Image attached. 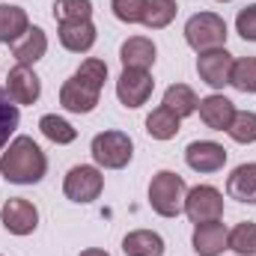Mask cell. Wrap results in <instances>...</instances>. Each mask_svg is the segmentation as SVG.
I'll return each instance as SVG.
<instances>
[{"label": "cell", "instance_id": "1", "mask_svg": "<svg viewBox=\"0 0 256 256\" xmlns=\"http://www.w3.org/2000/svg\"><path fill=\"white\" fill-rule=\"evenodd\" d=\"M104 80H108V63L98 57H86L80 68L60 86V104L68 114H92L102 98Z\"/></svg>", "mask_w": 256, "mask_h": 256}, {"label": "cell", "instance_id": "2", "mask_svg": "<svg viewBox=\"0 0 256 256\" xmlns=\"http://www.w3.org/2000/svg\"><path fill=\"white\" fill-rule=\"evenodd\" d=\"M0 173L12 185H36L48 173V158L33 137H15L0 155Z\"/></svg>", "mask_w": 256, "mask_h": 256}, {"label": "cell", "instance_id": "3", "mask_svg": "<svg viewBox=\"0 0 256 256\" xmlns=\"http://www.w3.org/2000/svg\"><path fill=\"white\" fill-rule=\"evenodd\" d=\"M185 196L188 185L179 173L173 170H158L149 182V206L161 218H179L185 212Z\"/></svg>", "mask_w": 256, "mask_h": 256}, {"label": "cell", "instance_id": "4", "mask_svg": "<svg viewBox=\"0 0 256 256\" xmlns=\"http://www.w3.org/2000/svg\"><path fill=\"white\" fill-rule=\"evenodd\" d=\"M185 42L196 54L224 48L226 45V21L214 12H196L185 24Z\"/></svg>", "mask_w": 256, "mask_h": 256}, {"label": "cell", "instance_id": "5", "mask_svg": "<svg viewBox=\"0 0 256 256\" xmlns=\"http://www.w3.org/2000/svg\"><path fill=\"white\" fill-rule=\"evenodd\" d=\"M90 152H92V161L104 170H122L128 167L131 155H134V143L126 131H102L92 137L90 143Z\"/></svg>", "mask_w": 256, "mask_h": 256}, {"label": "cell", "instance_id": "6", "mask_svg": "<svg viewBox=\"0 0 256 256\" xmlns=\"http://www.w3.org/2000/svg\"><path fill=\"white\" fill-rule=\"evenodd\" d=\"M102 191H104V176L98 167H90V164L72 167L63 179V194L72 202H92L102 196Z\"/></svg>", "mask_w": 256, "mask_h": 256}, {"label": "cell", "instance_id": "7", "mask_svg": "<svg viewBox=\"0 0 256 256\" xmlns=\"http://www.w3.org/2000/svg\"><path fill=\"white\" fill-rule=\"evenodd\" d=\"M185 214L194 226L224 218V194L212 185H196L185 196Z\"/></svg>", "mask_w": 256, "mask_h": 256}, {"label": "cell", "instance_id": "8", "mask_svg": "<svg viewBox=\"0 0 256 256\" xmlns=\"http://www.w3.org/2000/svg\"><path fill=\"white\" fill-rule=\"evenodd\" d=\"M152 90H155V80H152V74L146 68H122V74L116 80V98L131 110L146 104Z\"/></svg>", "mask_w": 256, "mask_h": 256}, {"label": "cell", "instance_id": "9", "mask_svg": "<svg viewBox=\"0 0 256 256\" xmlns=\"http://www.w3.org/2000/svg\"><path fill=\"white\" fill-rule=\"evenodd\" d=\"M0 220L12 236H30L39 226V208L24 196H9L0 208Z\"/></svg>", "mask_w": 256, "mask_h": 256}, {"label": "cell", "instance_id": "10", "mask_svg": "<svg viewBox=\"0 0 256 256\" xmlns=\"http://www.w3.org/2000/svg\"><path fill=\"white\" fill-rule=\"evenodd\" d=\"M232 54L226 48H214V51H202L196 57V74L202 84H208L212 90H220L230 84V72H232Z\"/></svg>", "mask_w": 256, "mask_h": 256}, {"label": "cell", "instance_id": "11", "mask_svg": "<svg viewBox=\"0 0 256 256\" xmlns=\"http://www.w3.org/2000/svg\"><path fill=\"white\" fill-rule=\"evenodd\" d=\"M185 161L194 173H218L226 164V149L214 140H194L185 149Z\"/></svg>", "mask_w": 256, "mask_h": 256}, {"label": "cell", "instance_id": "12", "mask_svg": "<svg viewBox=\"0 0 256 256\" xmlns=\"http://www.w3.org/2000/svg\"><path fill=\"white\" fill-rule=\"evenodd\" d=\"M6 92L15 104H36L42 96V80L30 66H15L6 74Z\"/></svg>", "mask_w": 256, "mask_h": 256}, {"label": "cell", "instance_id": "13", "mask_svg": "<svg viewBox=\"0 0 256 256\" xmlns=\"http://www.w3.org/2000/svg\"><path fill=\"white\" fill-rule=\"evenodd\" d=\"M226 238H230V230L220 224V220H208V224H196L194 226V254L196 256H220L226 248Z\"/></svg>", "mask_w": 256, "mask_h": 256}, {"label": "cell", "instance_id": "14", "mask_svg": "<svg viewBox=\"0 0 256 256\" xmlns=\"http://www.w3.org/2000/svg\"><path fill=\"white\" fill-rule=\"evenodd\" d=\"M200 120L206 122V126L212 128V131H226L230 122H232V116H236V108H232V102L226 98V96H206V98H200Z\"/></svg>", "mask_w": 256, "mask_h": 256}, {"label": "cell", "instance_id": "15", "mask_svg": "<svg viewBox=\"0 0 256 256\" xmlns=\"http://www.w3.org/2000/svg\"><path fill=\"white\" fill-rule=\"evenodd\" d=\"M60 42L72 54H86L96 45V24L86 21H63L60 24Z\"/></svg>", "mask_w": 256, "mask_h": 256}, {"label": "cell", "instance_id": "16", "mask_svg": "<svg viewBox=\"0 0 256 256\" xmlns=\"http://www.w3.org/2000/svg\"><path fill=\"white\" fill-rule=\"evenodd\" d=\"M48 51V36L42 27H30L15 45H12V57L18 60V66H33L39 63Z\"/></svg>", "mask_w": 256, "mask_h": 256}, {"label": "cell", "instance_id": "17", "mask_svg": "<svg viewBox=\"0 0 256 256\" xmlns=\"http://www.w3.org/2000/svg\"><path fill=\"white\" fill-rule=\"evenodd\" d=\"M155 45H152V39H146V36H131L122 42V48H120V60H122V68H146L149 72V66L155 63Z\"/></svg>", "mask_w": 256, "mask_h": 256}, {"label": "cell", "instance_id": "18", "mask_svg": "<svg viewBox=\"0 0 256 256\" xmlns=\"http://www.w3.org/2000/svg\"><path fill=\"white\" fill-rule=\"evenodd\" d=\"M27 30H30L27 12H24L21 6L0 3V42H3V45H15Z\"/></svg>", "mask_w": 256, "mask_h": 256}, {"label": "cell", "instance_id": "19", "mask_svg": "<svg viewBox=\"0 0 256 256\" xmlns=\"http://www.w3.org/2000/svg\"><path fill=\"white\" fill-rule=\"evenodd\" d=\"M226 194L238 202H256V164H238L226 179Z\"/></svg>", "mask_w": 256, "mask_h": 256}, {"label": "cell", "instance_id": "20", "mask_svg": "<svg viewBox=\"0 0 256 256\" xmlns=\"http://www.w3.org/2000/svg\"><path fill=\"white\" fill-rule=\"evenodd\" d=\"M126 256H164V238L152 230H134L122 238Z\"/></svg>", "mask_w": 256, "mask_h": 256}, {"label": "cell", "instance_id": "21", "mask_svg": "<svg viewBox=\"0 0 256 256\" xmlns=\"http://www.w3.org/2000/svg\"><path fill=\"white\" fill-rule=\"evenodd\" d=\"M179 128H182V120H179L170 108H164V104H158V108L146 116V131H149V137H155V140H173V137L179 134Z\"/></svg>", "mask_w": 256, "mask_h": 256}, {"label": "cell", "instance_id": "22", "mask_svg": "<svg viewBox=\"0 0 256 256\" xmlns=\"http://www.w3.org/2000/svg\"><path fill=\"white\" fill-rule=\"evenodd\" d=\"M176 12H179L176 0H146V3H143V18H140V24L149 27V30H164V27L173 24Z\"/></svg>", "mask_w": 256, "mask_h": 256}, {"label": "cell", "instance_id": "23", "mask_svg": "<svg viewBox=\"0 0 256 256\" xmlns=\"http://www.w3.org/2000/svg\"><path fill=\"white\" fill-rule=\"evenodd\" d=\"M164 108H170L179 120H185V116L196 114L200 98H196V92H194L188 84H173V86H167V92H164Z\"/></svg>", "mask_w": 256, "mask_h": 256}, {"label": "cell", "instance_id": "24", "mask_svg": "<svg viewBox=\"0 0 256 256\" xmlns=\"http://www.w3.org/2000/svg\"><path fill=\"white\" fill-rule=\"evenodd\" d=\"M226 248L238 256H256V224L254 220H242L238 226L230 230Z\"/></svg>", "mask_w": 256, "mask_h": 256}, {"label": "cell", "instance_id": "25", "mask_svg": "<svg viewBox=\"0 0 256 256\" xmlns=\"http://www.w3.org/2000/svg\"><path fill=\"white\" fill-rule=\"evenodd\" d=\"M39 131H42L51 143H57V146H66V143H72V140L78 137V131L72 128V122H66L63 116H57V114H45V116L39 120Z\"/></svg>", "mask_w": 256, "mask_h": 256}, {"label": "cell", "instance_id": "26", "mask_svg": "<svg viewBox=\"0 0 256 256\" xmlns=\"http://www.w3.org/2000/svg\"><path fill=\"white\" fill-rule=\"evenodd\" d=\"M21 122V114H18V104L9 98L6 90H0V152L6 149L9 137L15 134V128Z\"/></svg>", "mask_w": 256, "mask_h": 256}, {"label": "cell", "instance_id": "27", "mask_svg": "<svg viewBox=\"0 0 256 256\" xmlns=\"http://www.w3.org/2000/svg\"><path fill=\"white\" fill-rule=\"evenodd\" d=\"M230 84L238 92H256V57H242L232 63L230 72Z\"/></svg>", "mask_w": 256, "mask_h": 256}, {"label": "cell", "instance_id": "28", "mask_svg": "<svg viewBox=\"0 0 256 256\" xmlns=\"http://www.w3.org/2000/svg\"><path fill=\"white\" fill-rule=\"evenodd\" d=\"M226 134L236 143H256V114L254 110H236Z\"/></svg>", "mask_w": 256, "mask_h": 256}, {"label": "cell", "instance_id": "29", "mask_svg": "<svg viewBox=\"0 0 256 256\" xmlns=\"http://www.w3.org/2000/svg\"><path fill=\"white\" fill-rule=\"evenodd\" d=\"M92 15V0H54V18L63 21H86Z\"/></svg>", "mask_w": 256, "mask_h": 256}, {"label": "cell", "instance_id": "30", "mask_svg": "<svg viewBox=\"0 0 256 256\" xmlns=\"http://www.w3.org/2000/svg\"><path fill=\"white\" fill-rule=\"evenodd\" d=\"M143 3H146V0H110V9H114V15H116L122 24H140V18H143Z\"/></svg>", "mask_w": 256, "mask_h": 256}, {"label": "cell", "instance_id": "31", "mask_svg": "<svg viewBox=\"0 0 256 256\" xmlns=\"http://www.w3.org/2000/svg\"><path fill=\"white\" fill-rule=\"evenodd\" d=\"M236 30H238V36H242L244 42H256V3L238 9V15H236Z\"/></svg>", "mask_w": 256, "mask_h": 256}, {"label": "cell", "instance_id": "32", "mask_svg": "<svg viewBox=\"0 0 256 256\" xmlns=\"http://www.w3.org/2000/svg\"><path fill=\"white\" fill-rule=\"evenodd\" d=\"M80 256H110V254L102 250V248H86V250H80Z\"/></svg>", "mask_w": 256, "mask_h": 256}, {"label": "cell", "instance_id": "33", "mask_svg": "<svg viewBox=\"0 0 256 256\" xmlns=\"http://www.w3.org/2000/svg\"><path fill=\"white\" fill-rule=\"evenodd\" d=\"M220 3H226V0H220Z\"/></svg>", "mask_w": 256, "mask_h": 256}]
</instances>
